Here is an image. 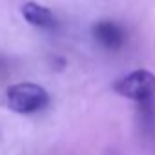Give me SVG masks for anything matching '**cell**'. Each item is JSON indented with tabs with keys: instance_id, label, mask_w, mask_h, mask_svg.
I'll list each match as a JSON object with an SVG mask.
<instances>
[{
	"instance_id": "cell-1",
	"label": "cell",
	"mask_w": 155,
	"mask_h": 155,
	"mask_svg": "<svg viewBox=\"0 0 155 155\" xmlns=\"http://www.w3.org/2000/svg\"><path fill=\"white\" fill-rule=\"evenodd\" d=\"M8 108L18 115H31L49 104V93L35 82H18L6 91Z\"/></svg>"
},
{
	"instance_id": "cell-2",
	"label": "cell",
	"mask_w": 155,
	"mask_h": 155,
	"mask_svg": "<svg viewBox=\"0 0 155 155\" xmlns=\"http://www.w3.org/2000/svg\"><path fill=\"white\" fill-rule=\"evenodd\" d=\"M113 91L137 104L155 99V75L148 69H135L113 82Z\"/></svg>"
},
{
	"instance_id": "cell-3",
	"label": "cell",
	"mask_w": 155,
	"mask_h": 155,
	"mask_svg": "<svg viewBox=\"0 0 155 155\" xmlns=\"http://www.w3.org/2000/svg\"><path fill=\"white\" fill-rule=\"evenodd\" d=\"M93 37H95V40L102 48L111 49V51L120 49L122 44H124V40H126V35H124L122 28L119 24L111 22V20H101V22H97L93 26Z\"/></svg>"
},
{
	"instance_id": "cell-4",
	"label": "cell",
	"mask_w": 155,
	"mask_h": 155,
	"mask_svg": "<svg viewBox=\"0 0 155 155\" xmlns=\"http://www.w3.org/2000/svg\"><path fill=\"white\" fill-rule=\"evenodd\" d=\"M20 11H22V17L31 26L44 28V29H49V28L55 26V17L46 6H40L37 2H26Z\"/></svg>"
},
{
	"instance_id": "cell-5",
	"label": "cell",
	"mask_w": 155,
	"mask_h": 155,
	"mask_svg": "<svg viewBox=\"0 0 155 155\" xmlns=\"http://www.w3.org/2000/svg\"><path fill=\"white\" fill-rule=\"evenodd\" d=\"M0 68H2V60H0Z\"/></svg>"
}]
</instances>
